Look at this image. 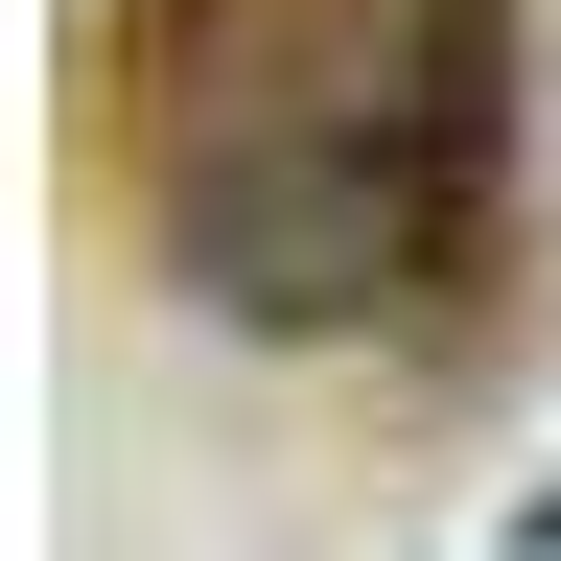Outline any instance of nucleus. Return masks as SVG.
<instances>
[{
  "label": "nucleus",
  "instance_id": "1",
  "mask_svg": "<svg viewBox=\"0 0 561 561\" xmlns=\"http://www.w3.org/2000/svg\"><path fill=\"white\" fill-rule=\"evenodd\" d=\"M94 70L164 280L257 351L445 328L515 234V0H117Z\"/></svg>",
  "mask_w": 561,
  "mask_h": 561
}]
</instances>
